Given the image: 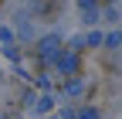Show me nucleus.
Masks as SVG:
<instances>
[{
  "instance_id": "f257e3e1",
  "label": "nucleus",
  "mask_w": 122,
  "mask_h": 119,
  "mask_svg": "<svg viewBox=\"0 0 122 119\" xmlns=\"http://www.w3.org/2000/svg\"><path fill=\"white\" fill-rule=\"evenodd\" d=\"M54 48H58V38H44L41 41V51L44 54H54Z\"/></svg>"
}]
</instances>
